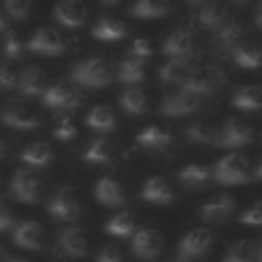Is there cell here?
Segmentation results:
<instances>
[{
	"label": "cell",
	"mask_w": 262,
	"mask_h": 262,
	"mask_svg": "<svg viewBox=\"0 0 262 262\" xmlns=\"http://www.w3.org/2000/svg\"><path fill=\"white\" fill-rule=\"evenodd\" d=\"M254 176L252 164L248 160V156L244 154H227L221 160H217L215 168H213V178L223 184V186H235V184H244Z\"/></svg>",
	"instance_id": "cell-1"
},
{
	"label": "cell",
	"mask_w": 262,
	"mask_h": 262,
	"mask_svg": "<svg viewBox=\"0 0 262 262\" xmlns=\"http://www.w3.org/2000/svg\"><path fill=\"white\" fill-rule=\"evenodd\" d=\"M70 78L74 84L84 88H104L111 82V68L100 57H90L72 68Z\"/></svg>",
	"instance_id": "cell-2"
},
{
	"label": "cell",
	"mask_w": 262,
	"mask_h": 262,
	"mask_svg": "<svg viewBox=\"0 0 262 262\" xmlns=\"http://www.w3.org/2000/svg\"><path fill=\"white\" fill-rule=\"evenodd\" d=\"M254 141V129L248 121L231 117L223 123V127L219 129V139L217 145L219 147H244L248 143Z\"/></svg>",
	"instance_id": "cell-3"
},
{
	"label": "cell",
	"mask_w": 262,
	"mask_h": 262,
	"mask_svg": "<svg viewBox=\"0 0 262 262\" xmlns=\"http://www.w3.org/2000/svg\"><path fill=\"white\" fill-rule=\"evenodd\" d=\"M47 211L55 219H61V221H76V219H80V213H82L78 196L70 186L59 188L51 196V201L47 203Z\"/></svg>",
	"instance_id": "cell-4"
},
{
	"label": "cell",
	"mask_w": 262,
	"mask_h": 262,
	"mask_svg": "<svg viewBox=\"0 0 262 262\" xmlns=\"http://www.w3.org/2000/svg\"><path fill=\"white\" fill-rule=\"evenodd\" d=\"M199 106H201V96L180 88L178 92L164 96V100L160 104V113L166 117H184V115L194 113Z\"/></svg>",
	"instance_id": "cell-5"
},
{
	"label": "cell",
	"mask_w": 262,
	"mask_h": 262,
	"mask_svg": "<svg viewBox=\"0 0 262 262\" xmlns=\"http://www.w3.org/2000/svg\"><path fill=\"white\" fill-rule=\"evenodd\" d=\"M213 231L207 229V227H196V229H190L180 242H178V254L182 258H201L203 254L209 252V248L213 246Z\"/></svg>",
	"instance_id": "cell-6"
},
{
	"label": "cell",
	"mask_w": 262,
	"mask_h": 262,
	"mask_svg": "<svg viewBox=\"0 0 262 262\" xmlns=\"http://www.w3.org/2000/svg\"><path fill=\"white\" fill-rule=\"evenodd\" d=\"M27 49L39 55H59L63 51V39L53 27H39L29 39Z\"/></svg>",
	"instance_id": "cell-7"
},
{
	"label": "cell",
	"mask_w": 262,
	"mask_h": 262,
	"mask_svg": "<svg viewBox=\"0 0 262 262\" xmlns=\"http://www.w3.org/2000/svg\"><path fill=\"white\" fill-rule=\"evenodd\" d=\"M41 180L31 174L29 170H18L14 172L12 180H10V192L16 201L20 203H37L41 196Z\"/></svg>",
	"instance_id": "cell-8"
},
{
	"label": "cell",
	"mask_w": 262,
	"mask_h": 262,
	"mask_svg": "<svg viewBox=\"0 0 262 262\" xmlns=\"http://www.w3.org/2000/svg\"><path fill=\"white\" fill-rule=\"evenodd\" d=\"M131 250L143 260H154L162 250V237L154 227H139L131 237Z\"/></svg>",
	"instance_id": "cell-9"
},
{
	"label": "cell",
	"mask_w": 262,
	"mask_h": 262,
	"mask_svg": "<svg viewBox=\"0 0 262 262\" xmlns=\"http://www.w3.org/2000/svg\"><path fill=\"white\" fill-rule=\"evenodd\" d=\"M43 104L55 111H72L80 104V96L78 92L63 82H57L53 86H49L43 94Z\"/></svg>",
	"instance_id": "cell-10"
},
{
	"label": "cell",
	"mask_w": 262,
	"mask_h": 262,
	"mask_svg": "<svg viewBox=\"0 0 262 262\" xmlns=\"http://www.w3.org/2000/svg\"><path fill=\"white\" fill-rule=\"evenodd\" d=\"M0 121L8 127L14 129H37L41 125V117L29 108L27 104H8L2 113H0Z\"/></svg>",
	"instance_id": "cell-11"
},
{
	"label": "cell",
	"mask_w": 262,
	"mask_h": 262,
	"mask_svg": "<svg viewBox=\"0 0 262 262\" xmlns=\"http://www.w3.org/2000/svg\"><path fill=\"white\" fill-rule=\"evenodd\" d=\"M235 207H237V203L231 194H215L205 205H201L199 215L207 223H217V221H225L227 217H231Z\"/></svg>",
	"instance_id": "cell-12"
},
{
	"label": "cell",
	"mask_w": 262,
	"mask_h": 262,
	"mask_svg": "<svg viewBox=\"0 0 262 262\" xmlns=\"http://www.w3.org/2000/svg\"><path fill=\"white\" fill-rule=\"evenodd\" d=\"M192 45H194V39H192L190 29L180 27V29H174L166 37V41L162 43V53L168 57H190Z\"/></svg>",
	"instance_id": "cell-13"
},
{
	"label": "cell",
	"mask_w": 262,
	"mask_h": 262,
	"mask_svg": "<svg viewBox=\"0 0 262 262\" xmlns=\"http://www.w3.org/2000/svg\"><path fill=\"white\" fill-rule=\"evenodd\" d=\"M53 16L63 27L76 29L86 20V6L82 0H59L53 8Z\"/></svg>",
	"instance_id": "cell-14"
},
{
	"label": "cell",
	"mask_w": 262,
	"mask_h": 262,
	"mask_svg": "<svg viewBox=\"0 0 262 262\" xmlns=\"http://www.w3.org/2000/svg\"><path fill=\"white\" fill-rule=\"evenodd\" d=\"M12 242L25 250H41L43 246V229L37 221H23L12 231Z\"/></svg>",
	"instance_id": "cell-15"
},
{
	"label": "cell",
	"mask_w": 262,
	"mask_h": 262,
	"mask_svg": "<svg viewBox=\"0 0 262 262\" xmlns=\"http://www.w3.org/2000/svg\"><path fill=\"white\" fill-rule=\"evenodd\" d=\"M47 90V78L43 74L41 68L37 66H29L20 72V80H18V92L25 96H43Z\"/></svg>",
	"instance_id": "cell-16"
},
{
	"label": "cell",
	"mask_w": 262,
	"mask_h": 262,
	"mask_svg": "<svg viewBox=\"0 0 262 262\" xmlns=\"http://www.w3.org/2000/svg\"><path fill=\"white\" fill-rule=\"evenodd\" d=\"M141 199L147 203H156V205H170L174 201V190L164 178L151 176L145 180L141 188Z\"/></svg>",
	"instance_id": "cell-17"
},
{
	"label": "cell",
	"mask_w": 262,
	"mask_h": 262,
	"mask_svg": "<svg viewBox=\"0 0 262 262\" xmlns=\"http://www.w3.org/2000/svg\"><path fill=\"white\" fill-rule=\"evenodd\" d=\"M215 86H217V78L213 76L211 70H203V68H192V72L180 84V88H184L188 92H194L199 96L211 94L215 90Z\"/></svg>",
	"instance_id": "cell-18"
},
{
	"label": "cell",
	"mask_w": 262,
	"mask_h": 262,
	"mask_svg": "<svg viewBox=\"0 0 262 262\" xmlns=\"http://www.w3.org/2000/svg\"><path fill=\"white\" fill-rule=\"evenodd\" d=\"M192 61L190 57H170V61H166L160 68V80L164 84H182L186 80V76L192 72Z\"/></svg>",
	"instance_id": "cell-19"
},
{
	"label": "cell",
	"mask_w": 262,
	"mask_h": 262,
	"mask_svg": "<svg viewBox=\"0 0 262 262\" xmlns=\"http://www.w3.org/2000/svg\"><path fill=\"white\" fill-rule=\"evenodd\" d=\"M94 196L106 207H123L125 205V192L123 186L113 178H100L94 186Z\"/></svg>",
	"instance_id": "cell-20"
},
{
	"label": "cell",
	"mask_w": 262,
	"mask_h": 262,
	"mask_svg": "<svg viewBox=\"0 0 262 262\" xmlns=\"http://www.w3.org/2000/svg\"><path fill=\"white\" fill-rule=\"evenodd\" d=\"M143 78H145V59L129 55V57L119 61V66H117V80L119 82L135 86V84L143 82Z\"/></svg>",
	"instance_id": "cell-21"
},
{
	"label": "cell",
	"mask_w": 262,
	"mask_h": 262,
	"mask_svg": "<svg viewBox=\"0 0 262 262\" xmlns=\"http://www.w3.org/2000/svg\"><path fill=\"white\" fill-rule=\"evenodd\" d=\"M231 57L244 70H258L262 66V47L252 41H242L231 51Z\"/></svg>",
	"instance_id": "cell-22"
},
{
	"label": "cell",
	"mask_w": 262,
	"mask_h": 262,
	"mask_svg": "<svg viewBox=\"0 0 262 262\" xmlns=\"http://www.w3.org/2000/svg\"><path fill=\"white\" fill-rule=\"evenodd\" d=\"M199 25L201 27H205V29H209V31H217L227 18H229V14H227V10H225V6H221L219 2H215V0H207L203 6H199Z\"/></svg>",
	"instance_id": "cell-23"
},
{
	"label": "cell",
	"mask_w": 262,
	"mask_h": 262,
	"mask_svg": "<svg viewBox=\"0 0 262 262\" xmlns=\"http://www.w3.org/2000/svg\"><path fill=\"white\" fill-rule=\"evenodd\" d=\"M57 239H59V248H61L68 256L78 258V256H84L86 250H88V239H86L84 231L78 229V227L61 229V233H59Z\"/></svg>",
	"instance_id": "cell-24"
},
{
	"label": "cell",
	"mask_w": 262,
	"mask_h": 262,
	"mask_svg": "<svg viewBox=\"0 0 262 262\" xmlns=\"http://www.w3.org/2000/svg\"><path fill=\"white\" fill-rule=\"evenodd\" d=\"M231 106L239 111H260L262 108V86L248 84V86L237 88L231 96Z\"/></svg>",
	"instance_id": "cell-25"
},
{
	"label": "cell",
	"mask_w": 262,
	"mask_h": 262,
	"mask_svg": "<svg viewBox=\"0 0 262 262\" xmlns=\"http://www.w3.org/2000/svg\"><path fill=\"white\" fill-rule=\"evenodd\" d=\"M242 37H244V29L237 20H233L231 16L215 31V43L225 49V51H233L239 43H242Z\"/></svg>",
	"instance_id": "cell-26"
},
{
	"label": "cell",
	"mask_w": 262,
	"mask_h": 262,
	"mask_svg": "<svg viewBox=\"0 0 262 262\" xmlns=\"http://www.w3.org/2000/svg\"><path fill=\"white\" fill-rule=\"evenodd\" d=\"M135 141L145 149H164L172 143V133L158 125H149L137 133Z\"/></svg>",
	"instance_id": "cell-27"
},
{
	"label": "cell",
	"mask_w": 262,
	"mask_h": 262,
	"mask_svg": "<svg viewBox=\"0 0 262 262\" xmlns=\"http://www.w3.org/2000/svg\"><path fill=\"white\" fill-rule=\"evenodd\" d=\"M258 244L252 239H237L227 246L221 262H258Z\"/></svg>",
	"instance_id": "cell-28"
},
{
	"label": "cell",
	"mask_w": 262,
	"mask_h": 262,
	"mask_svg": "<svg viewBox=\"0 0 262 262\" xmlns=\"http://www.w3.org/2000/svg\"><path fill=\"white\" fill-rule=\"evenodd\" d=\"M51 158H53L51 147L45 141H33V143L25 145V149L20 151L23 164H27L31 168H45L51 162Z\"/></svg>",
	"instance_id": "cell-29"
},
{
	"label": "cell",
	"mask_w": 262,
	"mask_h": 262,
	"mask_svg": "<svg viewBox=\"0 0 262 262\" xmlns=\"http://www.w3.org/2000/svg\"><path fill=\"white\" fill-rule=\"evenodd\" d=\"M127 35V29L121 20L113 16H102L94 27H92V37L100 41H119Z\"/></svg>",
	"instance_id": "cell-30"
},
{
	"label": "cell",
	"mask_w": 262,
	"mask_h": 262,
	"mask_svg": "<svg viewBox=\"0 0 262 262\" xmlns=\"http://www.w3.org/2000/svg\"><path fill=\"white\" fill-rule=\"evenodd\" d=\"M172 10L170 0H137L131 6V14L137 18H160Z\"/></svg>",
	"instance_id": "cell-31"
},
{
	"label": "cell",
	"mask_w": 262,
	"mask_h": 262,
	"mask_svg": "<svg viewBox=\"0 0 262 262\" xmlns=\"http://www.w3.org/2000/svg\"><path fill=\"white\" fill-rule=\"evenodd\" d=\"M119 104L127 115H141L147 111V94L141 88L131 86L119 96Z\"/></svg>",
	"instance_id": "cell-32"
},
{
	"label": "cell",
	"mask_w": 262,
	"mask_h": 262,
	"mask_svg": "<svg viewBox=\"0 0 262 262\" xmlns=\"http://www.w3.org/2000/svg\"><path fill=\"white\" fill-rule=\"evenodd\" d=\"M186 139L192 143H207V145H217L219 139V127L213 123H192L186 127Z\"/></svg>",
	"instance_id": "cell-33"
},
{
	"label": "cell",
	"mask_w": 262,
	"mask_h": 262,
	"mask_svg": "<svg viewBox=\"0 0 262 262\" xmlns=\"http://www.w3.org/2000/svg\"><path fill=\"white\" fill-rule=\"evenodd\" d=\"M115 158V147L108 139L98 137L94 141H90V145L84 151V160L90 164H108Z\"/></svg>",
	"instance_id": "cell-34"
},
{
	"label": "cell",
	"mask_w": 262,
	"mask_h": 262,
	"mask_svg": "<svg viewBox=\"0 0 262 262\" xmlns=\"http://www.w3.org/2000/svg\"><path fill=\"white\" fill-rule=\"evenodd\" d=\"M211 174H213V172H211L207 166H203V164H186L184 168L178 170V180H180L184 186L196 188V186L207 184V180L211 178Z\"/></svg>",
	"instance_id": "cell-35"
},
{
	"label": "cell",
	"mask_w": 262,
	"mask_h": 262,
	"mask_svg": "<svg viewBox=\"0 0 262 262\" xmlns=\"http://www.w3.org/2000/svg\"><path fill=\"white\" fill-rule=\"evenodd\" d=\"M86 123H88V127H92L96 131H102V133L104 131H113L115 125H117L115 115L106 104H98V106L90 108V113L86 115Z\"/></svg>",
	"instance_id": "cell-36"
},
{
	"label": "cell",
	"mask_w": 262,
	"mask_h": 262,
	"mask_svg": "<svg viewBox=\"0 0 262 262\" xmlns=\"http://www.w3.org/2000/svg\"><path fill=\"white\" fill-rule=\"evenodd\" d=\"M106 233L111 235H117V237H129L135 233V221L129 213H117L108 223H106Z\"/></svg>",
	"instance_id": "cell-37"
},
{
	"label": "cell",
	"mask_w": 262,
	"mask_h": 262,
	"mask_svg": "<svg viewBox=\"0 0 262 262\" xmlns=\"http://www.w3.org/2000/svg\"><path fill=\"white\" fill-rule=\"evenodd\" d=\"M20 80V72L16 70V66H12L10 59H6L4 63H0V90H10L16 88Z\"/></svg>",
	"instance_id": "cell-38"
},
{
	"label": "cell",
	"mask_w": 262,
	"mask_h": 262,
	"mask_svg": "<svg viewBox=\"0 0 262 262\" xmlns=\"http://www.w3.org/2000/svg\"><path fill=\"white\" fill-rule=\"evenodd\" d=\"M20 53H23V45H20L18 37L12 31L4 33V39H2V55L12 61V59H18Z\"/></svg>",
	"instance_id": "cell-39"
},
{
	"label": "cell",
	"mask_w": 262,
	"mask_h": 262,
	"mask_svg": "<svg viewBox=\"0 0 262 262\" xmlns=\"http://www.w3.org/2000/svg\"><path fill=\"white\" fill-rule=\"evenodd\" d=\"M31 6L33 0H4V8L14 20H23L31 12Z\"/></svg>",
	"instance_id": "cell-40"
},
{
	"label": "cell",
	"mask_w": 262,
	"mask_h": 262,
	"mask_svg": "<svg viewBox=\"0 0 262 262\" xmlns=\"http://www.w3.org/2000/svg\"><path fill=\"white\" fill-rule=\"evenodd\" d=\"M239 221L244 225H252V227H262V201L250 205L242 215H239Z\"/></svg>",
	"instance_id": "cell-41"
},
{
	"label": "cell",
	"mask_w": 262,
	"mask_h": 262,
	"mask_svg": "<svg viewBox=\"0 0 262 262\" xmlns=\"http://www.w3.org/2000/svg\"><path fill=\"white\" fill-rule=\"evenodd\" d=\"M53 135H55L57 139H61V141L72 139V137H76V125L72 123V119L61 117V119H57V123H55V127H53Z\"/></svg>",
	"instance_id": "cell-42"
},
{
	"label": "cell",
	"mask_w": 262,
	"mask_h": 262,
	"mask_svg": "<svg viewBox=\"0 0 262 262\" xmlns=\"http://www.w3.org/2000/svg\"><path fill=\"white\" fill-rule=\"evenodd\" d=\"M129 55L141 57V59L149 57V55H151V43H149L147 39H135V41L131 43V47H129Z\"/></svg>",
	"instance_id": "cell-43"
},
{
	"label": "cell",
	"mask_w": 262,
	"mask_h": 262,
	"mask_svg": "<svg viewBox=\"0 0 262 262\" xmlns=\"http://www.w3.org/2000/svg\"><path fill=\"white\" fill-rule=\"evenodd\" d=\"M96 262H123V256H121L119 248H115V246H104V248L98 252Z\"/></svg>",
	"instance_id": "cell-44"
},
{
	"label": "cell",
	"mask_w": 262,
	"mask_h": 262,
	"mask_svg": "<svg viewBox=\"0 0 262 262\" xmlns=\"http://www.w3.org/2000/svg\"><path fill=\"white\" fill-rule=\"evenodd\" d=\"M10 225H12V215H10V211H8L4 205H0V231L8 229Z\"/></svg>",
	"instance_id": "cell-45"
},
{
	"label": "cell",
	"mask_w": 262,
	"mask_h": 262,
	"mask_svg": "<svg viewBox=\"0 0 262 262\" xmlns=\"http://www.w3.org/2000/svg\"><path fill=\"white\" fill-rule=\"evenodd\" d=\"M254 23L258 29H262V0L256 4V10H254Z\"/></svg>",
	"instance_id": "cell-46"
},
{
	"label": "cell",
	"mask_w": 262,
	"mask_h": 262,
	"mask_svg": "<svg viewBox=\"0 0 262 262\" xmlns=\"http://www.w3.org/2000/svg\"><path fill=\"white\" fill-rule=\"evenodd\" d=\"M254 178H256V180H262V162L256 166V170H254Z\"/></svg>",
	"instance_id": "cell-47"
},
{
	"label": "cell",
	"mask_w": 262,
	"mask_h": 262,
	"mask_svg": "<svg viewBox=\"0 0 262 262\" xmlns=\"http://www.w3.org/2000/svg\"><path fill=\"white\" fill-rule=\"evenodd\" d=\"M207 0H186V4H190V6H203Z\"/></svg>",
	"instance_id": "cell-48"
},
{
	"label": "cell",
	"mask_w": 262,
	"mask_h": 262,
	"mask_svg": "<svg viewBox=\"0 0 262 262\" xmlns=\"http://www.w3.org/2000/svg\"><path fill=\"white\" fill-rule=\"evenodd\" d=\"M256 252H258V262H262V239L258 242V248H256Z\"/></svg>",
	"instance_id": "cell-49"
},
{
	"label": "cell",
	"mask_w": 262,
	"mask_h": 262,
	"mask_svg": "<svg viewBox=\"0 0 262 262\" xmlns=\"http://www.w3.org/2000/svg\"><path fill=\"white\" fill-rule=\"evenodd\" d=\"M4 149H6V143H4V139H2V137H0V156H2V154H4Z\"/></svg>",
	"instance_id": "cell-50"
},
{
	"label": "cell",
	"mask_w": 262,
	"mask_h": 262,
	"mask_svg": "<svg viewBox=\"0 0 262 262\" xmlns=\"http://www.w3.org/2000/svg\"><path fill=\"white\" fill-rule=\"evenodd\" d=\"M172 262H188V258H182V256H180V258H176V260H172Z\"/></svg>",
	"instance_id": "cell-51"
},
{
	"label": "cell",
	"mask_w": 262,
	"mask_h": 262,
	"mask_svg": "<svg viewBox=\"0 0 262 262\" xmlns=\"http://www.w3.org/2000/svg\"><path fill=\"white\" fill-rule=\"evenodd\" d=\"M4 29V18H2V14H0V31Z\"/></svg>",
	"instance_id": "cell-52"
},
{
	"label": "cell",
	"mask_w": 262,
	"mask_h": 262,
	"mask_svg": "<svg viewBox=\"0 0 262 262\" xmlns=\"http://www.w3.org/2000/svg\"><path fill=\"white\" fill-rule=\"evenodd\" d=\"M8 262H29V260H23V258H16V260H8Z\"/></svg>",
	"instance_id": "cell-53"
},
{
	"label": "cell",
	"mask_w": 262,
	"mask_h": 262,
	"mask_svg": "<svg viewBox=\"0 0 262 262\" xmlns=\"http://www.w3.org/2000/svg\"><path fill=\"white\" fill-rule=\"evenodd\" d=\"M231 2H235V4H246L248 0H231Z\"/></svg>",
	"instance_id": "cell-54"
},
{
	"label": "cell",
	"mask_w": 262,
	"mask_h": 262,
	"mask_svg": "<svg viewBox=\"0 0 262 262\" xmlns=\"http://www.w3.org/2000/svg\"><path fill=\"white\" fill-rule=\"evenodd\" d=\"M0 258H2V248H0Z\"/></svg>",
	"instance_id": "cell-55"
},
{
	"label": "cell",
	"mask_w": 262,
	"mask_h": 262,
	"mask_svg": "<svg viewBox=\"0 0 262 262\" xmlns=\"http://www.w3.org/2000/svg\"><path fill=\"white\" fill-rule=\"evenodd\" d=\"M104 2H115V0H104Z\"/></svg>",
	"instance_id": "cell-56"
}]
</instances>
